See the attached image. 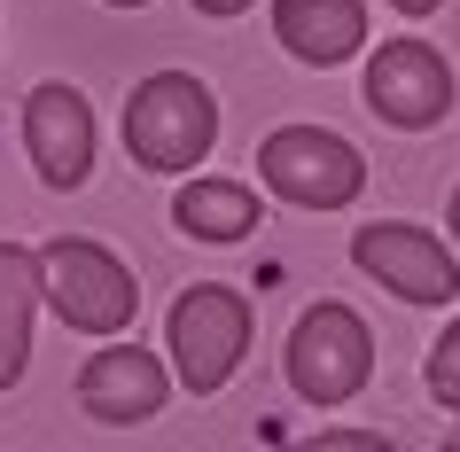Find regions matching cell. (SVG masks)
<instances>
[{
	"label": "cell",
	"instance_id": "cell-1",
	"mask_svg": "<svg viewBox=\"0 0 460 452\" xmlns=\"http://www.w3.org/2000/svg\"><path fill=\"white\" fill-rule=\"evenodd\" d=\"M40 258V305L63 320L71 335H125L141 312V281L133 265L94 235H55L31 250Z\"/></svg>",
	"mask_w": 460,
	"mask_h": 452
},
{
	"label": "cell",
	"instance_id": "cell-2",
	"mask_svg": "<svg viewBox=\"0 0 460 452\" xmlns=\"http://www.w3.org/2000/svg\"><path fill=\"white\" fill-rule=\"evenodd\" d=\"M218 141V94L195 71H156L125 94V148L141 172H195Z\"/></svg>",
	"mask_w": 460,
	"mask_h": 452
},
{
	"label": "cell",
	"instance_id": "cell-3",
	"mask_svg": "<svg viewBox=\"0 0 460 452\" xmlns=\"http://www.w3.org/2000/svg\"><path fill=\"white\" fill-rule=\"evenodd\" d=\"M172 375L188 382L195 398H218L226 382H234V367L250 359V335H258V320H250V297L226 281H195L172 297Z\"/></svg>",
	"mask_w": 460,
	"mask_h": 452
},
{
	"label": "cell",
	"instance_id": "cell-4",
	"mask_svg": "<svg viewBox=\"0 0 460 452\" xmlns=\"http://www.w3.org/2000/svg\"><path fill=\"white\" fill-rule=\"evenodd\" d=\"M281 375H289L296 398H313V405H343V398H359L367 375H375V335H367V320H359L351 305L320 297V305L296 312L289 351H281Z\"/></svg>",
	"mask_w": 460,
	"mask_h": 452
},
{
	"label": "cell",
	"instance_id": "cell-5",
	"mask_svg": "<svg viewBox=\"0 0 460 452\" xmlns=\"http://www.w3.org/2000/svg\"><path fill=\"white\" fill-rule=\"evenodd\" d=\"M258 180H266L289 211H343L359 203L367 188V156L343 133H320V125H281L258 141Z\"/></svg>",
	"mask_w": 460,
	"mask_h": 452
},
{
	"label": "cell",
	"instance_id": "cell-6",
	"mask_svg": "<svg viewBox=\"0 0 460 452\" xmlns=\"http://www.w3.org/2000/svg\"><path fill=\"white\" fill-rule=\"evenodd\" d=\"M351 265L375 288H390L398 305H421V312L460 297V258L445 250V235L406 226V218H367L359 235H351Z\"/></svg>",
	"mask_w": 460,
	"mask_h": 452
},
{
	"label": "cell",
	"instance_id": "cell-7",
	"mask_svg": "<svg viewBox=\"0 0 460 452\" xmlns=\"http://www.w3.org/2000/svg\"><path fill=\"white\" fill-rule=\"evenodd\" d=\"M367 110L390 125V133H429V125L453 118V63L429 48V40H383V48L367 55V78H359Z\"/></svg>",
	"mask_w": 460,
	"mask_h": 452
},
{
	"label": "cell",
	"instance_id": "cell-8",
	"mask_svg": "<svg viewBox=\"0 0 460 452\" xmlns=\"http://www.w3.org/2000/svg\"><path fill=\"white\" fill-rule=\"evenodd\" d=\"M24 148H31V172L55 195L86 188V172H94V102L63 78H40L24 94Z\"/></svg>",
	"mask_w": 460,
	"mask_h": 452
},
{
	"label": "cell",
	"instance_id": "cell-9",
	"mask_svg": "<svg viewBox=\"0 0 460 452\" xmlns=\"http://www.w3.org/2000/svg\"><path fill=\"white\" fill-rule=\"evenodd\" d=\"M172 398V367L141 343H102L86 367H78V405L110 429H133V421H156Z\"/></svg>",
	"mask_w": 460,
	"mask_h": 452
},
{
	"label": "cell",
	"instance_id": "cell-10",
	"mask_svg": "<svg viewBox=\"0 0 460 452\" xmlns=\"http://www.w3.org/2000/svg\"><path fill=\"white\" fill-rule=\"evenodd\" d=\"M273 40L313 71H336L367 48V0H273Z\"/></svg>",
	"mask_w": 460,
	"mask_h": 452
},
{
	"label": "cell",
	"instance_id": "cell-11",
	"mask_svg": "<svg viewBox=\"0 0 460 452\" xmlns=\"http://www.w3.org/2000/svg\"><path fill=\"white\" fill-rule=\"evenodd\" d=\"M31 320H40V258L24 242H0V390H16L31 367Z\"/></svg>",
	"mask_w": 460,
	"mask_h": 452
},
{
	"label": "cell",
	"instance_id": "cell-12",
	"mask_svg": "<svg viewBox=\"0 0 460 452\" xmlns=\"http://www.w3.org/2000/svg\"><path fill=\"white\" fill-rule=\"evenodd\" d=\"M172 226L188 242H250L258 235V195L243 180H188L172 195Z\"/></svg>",
	"mask_w": 460,
	"mask_h": 452
},
{
	"label": "cell",
	"instance_id": "cell-13",
	"mask_svg": "<svg viewBox=\"0 0 460 452\" xmlns=\"http://www.w3.org/2000/svg\"><path fill=\"white\" fill-rule=\"evenodd\" d=\"M421 382H429V398H437V405H453V413H460V320L429 343V359H421Z\"/></svg>",
	"mask_w": 460,
	"mask_h": 452
},
{
	"label": "cell",
	"instance_id": "cell-14",
	"mask_svg": "<svg viewBox=\"0 0 460 452\" xmlns=\"http://www.w3.org/2000/svg\"><path fill=\"white\" fill-rule=\"evenodd\" d=\"M281 452H390L383 429H320V437H296Z\"/></svg>",
	"mask_w": 460,
	"mask_h": 452
},
{
	"label": "cell",
	"instance_id": "cell-15",
	"mask_svg": "<svg viewBox=\"0 0 460 452\" xmlns=\"http://www.w3.org/2000/svg\"><path fill=\"white\" fill-rule=\"evenodd\" d=\"M390 8H398V16H413V24H421V16H437V8H445V0H390Z\"/></svg>",
	"mask_w": 460,
	"mask_h": 452
},
{
	"label": "cell",
	"instance_id": "cell-16",
	"mask_svg": "<svg viewBox=\"0 0 460 452\" xmlns=\"http://www.w3.org/2000/svg\"><path fill=\"white\" fill-rule=\"evenodd\" d=\"M195 8H203V16H243L250 0H195Z\"/></svg>",
	"mask_w": 460,
	"mask_h": 452
},
{
	"label": "cell",
	"instance_id": "cell-17",
	"mask_svg": "<svg viewBox=\"0 0 460 452\" xmlns=\"http://www.w3.org/2000/svg\"><path fill=\"white\" fill-rule=\"evenodd\" d=\"M445 226H453V250H460V188H453V203H445Z\"/></svg>",
	"mask_w": 460,
	"mask_h": 452
},
{
	"label": "cell",
	"instance_id": "cell-18",
	"mask_svg": "<svg viewBox=\"0 0 460 452\" xmlns=\"http://www.w3.org/2000/svg\"><path fill=\"white\" fill-rule=\"evenodd\" d=\"M102 8H148V0H102Z\"/></svg>",
	"mask_w": 460,
	"mask_h": 452
},
{
	"label": "cell",
	"instance_id": "cell-19",
	"mask_svg": "<svg viewBox=\"0 0 460 452\" xmlns=\"http://www.w3.org/2000/svg\"><path fill=\"white\" fill-rule=\"evenodd\" d=\"M437 452H460V429H453V437H445V445H437Z\"/></svg>",
	"mask_w": 460,
	"mask_h": 452
}]
</instances>
